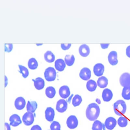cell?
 Masks as SVG:
<instances>
[{
  "instance_id": "484cf974",
  "label": "cell",
  "mask_w": 130,
  "mask_h": 130,
  "mask_svg": "<svg viewBox=\"0 0 130 130\" xmlns=\"http://www.w3.org/2000/svg\"><path fill=\"white\" fill-rule=\"evenodd\" d=\"M122 96L124 99L130 100V87H125L123 88L122 92Z\"/></svg>"
},
{
  "instance_id": "f546056e",
  "label": "cell",
  "mask_w": 130,
  "mask_h": 130,
  "mask_svg": "<svg viewBox=\"0 0 130 130\" xmlns=\"http://www.w3.org/2000/svg\"><path fill=\"white\" fill-rule=\"evenodd\" d=\"M19 67L20 69L19 72L22 74L23 78H26L28 77L29 74L28 69L26 67L22 65H19Z\"/></svg>"
},
{
  "instance_id": "ab89813d",
  "label": "cell",
  "mask_w": 130,
  "mask_h": 130,
  "mask_svg": "<svg viewBox=\"0 0 130 130\" xmlns=\"http://www.w3.org/2000/svg\"><path fill=\"white\" fill-rule=\"evenodd\" d=\"M95 101L99 105H100V104H101V100H100L99 99L97 98V99H96Z\"/></svg>"
},
{
  "instance_id": "30bf717a",
  "label": "cell",
  "mask_w": 130,
  "mask_h": 130,
  "mask_svg": "<svg viewBox=\"0 0 130 130\" xmlns=\"http://www.w3.org/2000/svg\"><path fill=\"white\" fill-rule=\"evenodd\" d=\"M105 71V67L101 63L96 64L93 67V72L95 76H101L103 74Z\"/></svg>"
},
{
  "instance_id": "d590c367",
  "label": "cell",
  "mask_w": 130,
  "mask_h": 130,
  "mask_svg": "<svg viewBox=\"0 0 130 130\" xmlns=\"http://www.w3.org/2000/svg\"><path fill=\"white\" fill-rule=\"evenodd\" d=\"M126 54L128 57L130 58V45L127 47L126 48Z\"/></svg>"
},
{
  "instance_id": "52a82bcc",
  "label": "cell",
  "mask_w": 130,
  "mask_h": 130,
  "mask_svg": "<svg viewBox=\"0 0 130 130\" xmlns=\"http://www.w3.org/2000/svg\"><path fill=\"white\" fill-rule=\"evenodd\" d=\"M68 104L66 100L60 99L58 100L56 105V110L60 113L65 112L67 109Z\"/></svg>"
},
{
  "instance_id": "5b68a950",
  "label": "cell",
  "mask_w": 130,
  "mask_h": 130,
  "mask_svg": "<svg viewBox=\"0 0 130 130\" xmlns=\"http://www.w3.org/2000/svg\"><path fill=\"white\" fill-rule=\"evenodd\" d=\"M67 127L70 129L76 128L78 125V121L77 117L74 115L69 116L67 119Z\"/></svg>"
},
{
  "instance_id": "f1b7e54d",
  "label": "cell",
  "mask_w": 130,
  "mask_h": 130,
  "mask_svg": "<svg viewBox=\"0 0 130 130\" xmlns=\"http://www.w3.org/2000/svg\"><path fill=\"white\" fill-rule=\"evenodd\" d=\"M104 124L99 120L94 121L92 126V130H102Z\"/></svg>"
},
{
  "instance_id": "83f0119b",
  "label": "cell",
  "mask_w": 130,
  "mask_h": 130,
  "mask_svg": "<svg viewBox=\"0 0 130 130\" xmlns=\"http://www.w3.org/2000/svg\"><path fill=\"white\" fill-rule=\"evenodd\" d=\"M82 98L80 95L78 94L75 95L73 99L72 104L74 107L79 105L82 102Z\"/></svg>"
},
{
  "instance_id": "3957f363",
  "label": "cell",
  "mask_w": 130,
  "mask_h": 130,
  "mask_svg": "<svg viewBox=\"0 0 130 130\" xmlns=\"http://www.w3.org/2000/svg\"><path fill=\"white\" fill-rule=\"evenodd\" d=\"M57 73L55 69L50 67L45 70L44 72V77L46 80L48 82H52L55 80Z\"/></svg>"
},
{
  "instance_id": "603a6c76",
  "label": "cell",
  "mask_w": 130,
  "mask_h": 130,
  "mask_svg": "<svg viewBox=\"0 0 130 130\" xmlns=\"http://www.w3.org/2000/svg\"><path fill=\"white\" fill-rule=\"evenodd\" d=\"M44 58L47 62L52 63L55 60V56L51 51H48L45 53Z\"/></svg>"
},
{
  "instance_id": "9a60e30c",
  "label": "cell",
  "mask_w": 130,
  "mask_h": 130,
  "mask_svg": "<svg viewBox=\"0 0 130 130\" xmlns=\"http://www.w3.org/2000/svg\"><path fill=\"white\" fill-rule=\"evenodd\" d=\"M112 97L113 93L111 90L109 89H105L103 90L102 93V97L104 102H109L111 100Z\"/></svg>"
},
{
  "instance_id": "ac0fdd59",
  "label": "cell",
  "mask_w": 130,
  "mask_h": 130,
  "mask_svg": "<svg viewBox=\"0 0 130 130\" xmlns=\"http://www.w3.org/2000/svg\"><path fill=\"white\" fill-rule=\"evenodd\" d=\"M32 80L34 82V86L36 89L41 90L44 87V80L42 78L38 77L35 79H32Z\"/></svg>"
},
{
  "instance_id": "4dcf8cb0",
  "label": "cell",
  "mask_w": 130,
  "mask_h": 130,
  "mask_svg": "<svg viewBox=\"0 0 130 130\" xmlns=\"http://www.w3.org/2000/svg\"><path fill=\"white\" fill-rule=\"evenodd\" d=\"M118 124L121 127H126L128 124L127 119L124 116H121L118 119Z\"/></svg>"
},
{
  "instance_id": "7a4b0ae2",
  "label": "cell",
  "mask_w": 130,
  "mask_h": 130,
  "mask_svg": "<svg viewBox=\"0 0 130 130\" xmlns=\"http://www.w3.org/2000/svg\"><path fill=\"white\" fill-rule=\"evenodd\" d=\"M113 109L115 113L117 115L121 116L124 115L127 110V105L124 100H119L116 101L113 105Z\"/></svg>"
},
{
  "instance_id": "d6986e66",
  "label": "cell",
  "mask_w": 130,
  "mask_h": 130,
  "mask_svg": "<svg viewBox=\"0 0 130 130\" xmlns=\"http://www.w3.org/2000/svg\"><path fill=\"white\" fill-rule=\"evenodd\" d=\"M55 67L57 70L62 71L66 67V63L64 60L62 59H58L56 60L55 63Z\"/></svg>"
},
{
  "instance_id": "e575fe53",
  "label": "cell",
  "mask_w": 130,
  "mask_h": 130,
  "mask_svg": "<svg viewBox=\"0 0 130 130\" xmlns=\"http://www.w3.org/2000/svg\"><path fill=\"white\" fill-rule=\"evenodd\" d=\"M31 130H42V128L38 125H36L32 127Z\"/></svg>"
},
{
  "instance_id": "6da1fadb",
  "label": "cell",
  "mask_w": 130,
  "mask_h": 130,
  "mask_svg": "<svg viewBox=\"0 0 130 130\" xmlns=\"http://www.w3.org/2000/svg\"><path fill=\"white\" fill-rule=\"evenodd\" d=\"M100 114L99 106L95 103L90 104L87 106L86 110V116L90 121L96 120Z\"/></svg>"
},
{
  "instance_id": "8992f818",
  "label": "cell",
  "mask_w": 130,
  "mask_h": 130,
  "mask_svg": "<svg viewBox=\"0 0 130 130\" xmlns=\"http://www.w3.org/2000/svg\"><path fill=\"white\" fill-rule=\"evenodd\" d=\"M120 84L123 87L130 86V74L125 73L121 75L119 79Z\"/></svg>"
},
{
  "instance_id": "ffe728a7",
  "label": "cell",
  "mask_w": 130,
  "mask_h": 130,
  "mask_svg": "<svg viewBox=\"0 0 130 130\" xmlns=\"http://www.w3.org/2000/svg\"><path fill=\"white\" fill-rule=\"evenodd\" d=\"M38 107V104L35 101H28L27 106H26V109L27 111L33 112L35 111Z\"/></svg>"
},
{
  "instance_id": "5bb4252c",
  "label": "cell",
  "mask_w": 130,
  "mask_h": 130,
  "mask_svg": "<svg viewBox=\"0 0 130 130\" xmlns=\"http://www.w3.org/2000/svg\"><path fill=\"white\" fill-rule=\"evenodd\" d=\"M15 106L17 109L19 110H22L25 106L26 101L23 97H18L15 100Z\"/></svg>"
},
{
  "instance_id": "4316f807",
  "label": "cell",
  "mask_w": 130,
  "mask_h": 130,
  "mask_svg": "<svg viewBox=\"0 0 130 130\" xmlns=\"http://www.w3.org/2000/svg\"><path fill=\"white\" fill-rule=\"evenodd\" d=\"M65 63L68 66L70 67L72 66L75 61V57L73 55H66L64 58Z\"/></svg>"
},
{
  "instance_id": "f35d334b",
  "label": "cell",
  "mask_w": 130,
  "mask_h": 130,
  "mask_svg": "<svg viewBox=\"0 0 130 130\" xmlns=\"http://www.w3.org/2000/svg\"><path fill=\"white\" fill-rule=\"evenodd\" d=\"M8 79H7V77L6 76H5V87H6L7 86V85H8Z\"/></svg>"
},
{
  "instance_id": "7402d4cb",
  "label": "cell",
  "mask_w": 130,
  "mask_h": 130,
  "mask_svg": "<svg viewBox=\"0 0 130 130\" xmlns=\"http://www.w3.org/2000/svg\"><path fill=\"white\" fill-rule=\"evenodd\" d=\"M97 85V84L95 80L92 79L90 80L87 83V89L90 92H94L96 89Z\"/></svg>"
},
{
  "instance_id": "1f68e13d",
  "label": "cell",
  "mask_w": 130,
  "mask_h": 130,
  "mask_svg": "<svg viewBox=\"0 0 130 130\" xmlns=\"http://www.w3.org/2000/svg\"><path fill=\"white\" fill-rule=\"evenodd\" d=\"M51 130H61V125L58 122L54 121L50 126Z\"/></svg>"
},
{
  "instance_id": "7c38bea8",
  "label": "cell",
  "mask_w": 130,
  "mask_h": 130,
  "mask_svg": "<svg viewBox=\"0 0 130 130\" xmlns=\"http://www.w3.org/2000/svg\"><path fill=\"white\" fill-rule=\"evenodd\" d=\"M59 93L61 98L64 99H67L70 95V88L67 86H62L59 89Z\"/></svg>"
},
{
  "instance_id": "277c9868",
  "label": "cell",
  "mask_w": 130,
  "mask_h": 130,
  "mask_svg": "<svg viewBox=\"0 0 130 130\" xmlns=\"http://www.w3.org/2000/svg\"><path fill=\"white\" fill-rule=\"evenodd\" d=\"M23 123L26 126H29L33 124L35 120V116L32 112H27L22 117Z\"/></svg>"
},
{
  "instance_id": "b9f144b4",
  "label": "cell",
  "mask_w": 130,
  "mask_h": 130,
  "mask_svg": "<svg viewBox=\"0 0 130 130\" xmlns=\"http://www.w3.org/2000/svg\"></svg>"
},
{
  "instance_id": "74e56055",
  "label": "cell",
  "mask_w": 130,
  "mask_h": 130,
  "mask_svg": "<svg viewBox=\"0 0 130 130\" xmlns=\"http://www.w3.org/2000/svg\"><path fill=\"white\" fill-rule=\"evenodd\" d=\"M100 45H101L102 48H103V49L107 48L109 46V44H101Z\"/></svg>"
},
{
  "instance_id": "9c48e42d",
  "label": "cell",
  "mask_w": 130,
  "mask_h": 130,
  "mask_svg": "<svg viewBox=\"0 0 130 130\" xmlns=\"http://www.w3.org/2000/svg\"><path fill=\"white\" fill-rule=\"evenodd\" d=\"M91 76V71L87 68H84L80 72V77L83 80H88L90 79Z\"/></svg>"
},
{
  "instance_id": "8fae6325",
  "label": "cell",
  "mask_w": 130,
  "mask_h": 130,
  "mask_svg": "<svg viewBox=\"0 0 130 130\" xmlns=\"http://www.w3.org/2000/svg\"><path fill=\"white\" fill-rule=\"evenodd\" d=\"M10 125L13 127H17L22 124V121L19 116L17 114L12 115L9 118Z\"/></svg>"
},
{
  "instance_id": "cb8c5ba5",
  "label": "cell",
  "mask_w": 130,
  "mask_h": 130,
  "mask_svg": "<svg viewBox=\"0 0 130 130\" xmlns=\"http://www.w3.org/2000/svg\"><path fill=\"white\" fill-rule=\"evenodd\" d=\"M45 94L49 99H52L56 94V90L53 87H48L45 90Z\"/></svg>"
},
{
  "instance_id": "60d3db41",
  "label": "cell",
  "mask_w": 130,
  "mask_h": 130,
  "mask_svg": "<svg viewBox=\"0 0 130 130\" xmlns=\"http://www.w3.org/2000/svg\"></svg>"
},
{
  "instance_id": "d6a6232c",
  "label": "cell",
  "mask_w": 130,
  "mask_h": 130,
  "mask_svg": "<svg viewBox=\"0 0 130 130\" xmlns=\"http://www.w3.org/2000/svg\"><path fill=\"white\" fill-rule=\"evenodd\" d=\"M13 47L12 44H7L5 45V52H10L12 51Z\"/></svg>"
},
{
  "instance_id": "4fadbf2b",
  "label": "cell",
  "mask_w": 130,
  "mask_h": 130,
  "mask_svg": "<svg viewBox=\"0 0 130 130\" xmlns=\"http://www.w3.org/2000/svg\"><path fill=\"white\" fill-rule=\"evenodd\" d=\"M108 60L111 65L112 66L116 65L118 62L117 52L115 51L111 52L108 56Z\"/></svg>"
},
{
  "instance_id": "8d00e7d4",
  "label": "cell",
  "mask_w": 130,
  "mask_h": 130,
  "mask_svg": "<svg viewBox=\"0 0 130 130\" xmlns=\"http://www.w3.org/2000/svg\"><path fill=\"white\" fill-rule=\"evenodd\" d=\"M5 130H11L10 125L7 122L5 123Z\"/></svg>"
},
{
  "instance_id": "e0dca14e",
  "label": "cell",
  "mask_w": 130,
  "mask_h": 130,
  "mask_svg": "<svg viewBox=\"0 0 130 130\" xmlns=\"http://www.w3.org/2000/svg\"><path fill=\"white\" fill-rule=\"evenodd\" d=\"M80 55L82 57H87L90 53V49L88 45L86 44L81 45L79 49Z\"/></svg>"
},
{
  "instance_id": "ba28073f",
  "label": "cell",
  "mask_w": 130,
  "mask_h": 130,
  "mask_svg": "<svg viewBox=\"0 0 130 130\" xmlns=\"http://www.w3.org/2000/svg\"><path fill=\"white\" fill-rule=\"evenodd\" d=\"M104 124L106 128L108 130H112L114 129L116 126L117 121L113 117H108L106 119Z\"/></svg>"
},
{
  "instance_id": "d4e9b609",
  "label": "cell",
  "mask_w": 130,
  "mask_h": 130,
  "mask_svg": "<svg viewBox=\"0 0 130 130\" xmlns=\"http://www.w3.org/2000/svg\"><path fill=\"white\" fill-rule=\"evenodd\" d=\"M38 66V61L35 58H32L29 60L28 62V67L29 69L35 70L37 69Z\"/></svg>"
},
{
  "instance_id": "2e32d148",
  "label": "cell",
  "mask_w": 130,
  "mask_h": 130,
  "mask_svg": "<svg viewBox=\"0 0 130 130\" xmlns=\"http://www.w3.org/2000/svg\"><path fill=\"white\" fill-rule=\"evenodd\" d=\"M55 113L54 110L51 107H47L45 111V117L46 120L49 122L53 121Z\"/></svg>"
},
{
  "instance_id": "44dd1931",
  "label": "cell",
  "mask_w": 130,
  "mask_h": 130,
  "mask_svg": "<svg viewBox=\"0 0 130 130\" xmlns=\"http://www.w3.org/2000/svg\"><path fill=\"white\" fill-rule=\"evenodd\" d=\"M108 83V80L106 77L102 76L98 79L97 84L99 87L101 88H105Z\"/></svg>"
},
{
  "instance_id": "836d02e7",
  "label": "cell",
  "mask_w": 130,
  "mask_h": 130,
  "mask_svg": "<svg viewBox=\"0 0 130 130\" xmlns=\"http://www.w3.org/2000/svg\"><path fill=\"white\" fill-rule=\"evenodd\" d=\"M71 44H61V47L63 50L66 51L68 50L71 47Z\"/></svg>"
}]
</instances>
